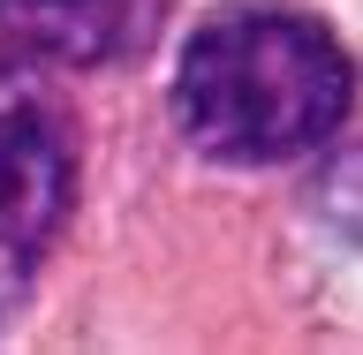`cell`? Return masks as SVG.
<instances>
[{"mask_svg": "<svg viewBox=\"0 0 363 355\" xmlns=\"http://www.w3.org/2000/svg\"><path fill=\"white\" fill-rule=\"evenodd\" d=\"M356 106V61L318 16L220 8L174 68V121L204 159L288 167L318 152Z\"/></svg>", "mask_w": 363, "mask_h": 355, "instance_id": "1", "label": "cell"}, {"mask_svg": "<svg viewBox=\"0 0 363 355\" xmlns=\"http://www.w3.org/2000/svg\"><path fill=\"white\" fill-rule=\"evenodd\" d=\"M76 204L68 113L23 61L0 53V295L23 288Z\"/></svg>", "mask_w": 363, "mask_h": 355, "instance_id": "2", "label": "cell"}, {"mask_svg": "<svg viewBox=\"0 0 363 355\" xmlns=\"http://www.w3.org/2000/svg\"><path fill=\"white\" fill-rule=\"evenodd\" d=\"M167 0H0V38L53 68H106L136 61L159 38Z\"/></svg>", "mask_w": 363, "mask_h": 355, "instance_id": "3", "label": "cell"}]
</instances>
